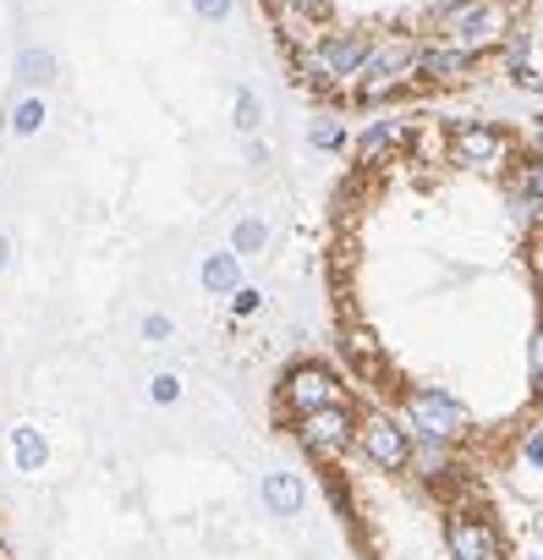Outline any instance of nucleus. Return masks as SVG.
I'll return each mask as SVG.
<instances>
[{
	"label": "nucleus",
	"instance_id": "nucleus-7",
	"mask_svg": "<svg viewBox=\"0 0 543 560\" xmlns=\"http://www.w3.org/2000/svg\"><path fill=\"white\" fill-rule=\"evenodd\" d=\"M450 154L461 165H499L510 154V138L499 127H488V121H467V127L450 132Z\"/></svg>",
	"mask_w": 543,
	"mask_h": 560
},
{
	"label": "nucleus",
	"instance_id": "nucleus-19",
	"mask_svg": "<svg viewBox=\"0 0 543 560\" xmlns=\"http://www.w3.org/2000/svg\"><path fill=\"white\" fill-rule=\"evenodd\" d=\"M275 12H281L286 28H308V23L330 18V0H275Z\"/></svg>",
	"mask_w": 543,
	"mask_h": 560
},
{
	"label": "nucleus",
	"instance_id": "nucleus-17",
	"mask_svg": "<svg viewBox=\"0 0 543 560\" xmlns=\"http://www.w3.org/2000/svg\"><path fill=\"white\" fill-rule=\"evenodd\" d=\"M406 467H423V478H428V483H439V478H450V472H456L450 445H439V440H412V462H406Z\"/></svg>",
	"mask_w": 543,
	"mask_h": 560
},
{
	"label": "nucleus",
	"instance_id": "nucleus-2",
	"mask_svg": "<svg viewBox=\"0 0 543 560\" xmlns=\"http://www.w3.org/2000/svg\"><path fill=\"white\" fill-rule=\"evenodd\" d=\"M406 418L417 429V440H439V445H461L467 434V407L450 396V390H434V385H417L406 390Z\"/></svg>",
	"mask_w": 543,
	"mask_h": 560
},
{
	"label": "nucleus",
	"instance_id": "nucleus-5",
	"mask_svg": "<svg viewBox=\"0 0 543 560\" xmlns=\"http://www.w3.org/2000/svg\"><path fill=\"white\" fill-rule=\"evenodd\" d=\"M357 445H363V456H368L379 472H401V467L412 462V429L396 423V418H385V412L357 418Z\"/></svg>",
	"mask_w": 543,
	"mask_h": 560
},
{
	"label": "nucleus",
	"instance_id": "nucleus-26",
	"mask_svg": "<svg viewBox=\"0 0 543 560\" xmlns=\"http://www.w3.org/2000/svg\"><path fill=\"white\" fill-rule=\"evenodd\" d=\"M258 308H263V292H258V287H247V280H241V287L231 292V314H236V319H252Z\"/></svg>",
	"mask_w": 543,
	"mask_h": 560
},
{
	"label": "nucleus",
	"instance_id": "nucleus-4",
	"mask_svg": "<svg viewBox=\"0 0 543 560\" xmlns=\"http://www.w3.org/2000/svg\"><path fill=\"white\" fill-rule=\"evenodd\" d=\"M335 401H346V396H341V380H335L324 363H292V369H286V380H281V407H286L292 418L319 412V407H335Z\"/></svg>",
	"mask_w": 543,
	"mask_h": 560
},
{
	"label": "nucleus",
	"instance_id": "nucleus-10",
	"mask_svg": "<svg viewBox=\"0 0 543 560\" xmlns=\"http://www.w3.org/2000/svg\"><path fill=\"white\" fill-rule=\"evenodd\" d=\"M467 72H472V50H461L456 39L423 45V56H417V83H461Z\"/></svg>",
	"mask_w": 543,
	"mask_h": 560
},
{
	"label": "nucleus",
	"instance_id": "nucleus-31",
	"mask_svg": "<svg viewBox=\"0 0 543 560\" xmlns=\"http://www.w3.org/2000/svg\"><path fill=\"white\" fill-rule=\"evenodd\" d=\"M461 7H472V0H439V7H434V12H439V18H456Z\"/></svg>",
	"mask_w": 543,
	"mask_h": 560
},
{
	"label": "nucleus",
	"instance_id": "nucleus-8",
	"mask_svg": "<svg viewBox=\"0 0 543 560\" xmlns=\"http://www.w3.org/2000/svg\"><path fill=\"white\" fill-rule=\"evenodd\" d=\"M445 544L456 560H499V533L483 516H450L445 522Z\"/></svg>",
	"mask_w": 543,
	"mask_h": 560
},
{
	"label": "nucleus",
	"instance_id": "nucleus-9",
	"mask_svg": "<svg viewBox=\"0 0 543 560\" xmlns=\"http://www.w3.org/2000/svg\"><path fill=\"white\" fill-rule=\"evenodd\" d=\"M258 500H263V511H269V516H303V505H308V483H303V472L275 467V472H263Z\"/></svg>",
	"mask_w": 543,
	"mask_h": 560
},
{
	"label": "nucleus",
	"instance_id": "nucleus-21",
	"mask_svg": "<svg viewBox=\"0 0 543 560\" xmlns=\"http://www.w3.org/2000/svg\"><path fill=\"white\" fill-rule=\"evenodd\" d=\"M308 149H319V154H335V149H346V127H341L335 116H319V121L308 127Z\"/></svg>",
	"mask_w": 543,
	"mask_h": 560
},
{
	"label": "nucleus",
	"instance_id": "nucleus-29",
	"mask_svg": "<svg viewBox=\"0 0 543 560\" xmlns=\"http://www.w3.org/2000/svg\"><path fill=\"white\" fill-rule=\"evenodd\" d=\"M516 89H527V94H543V72H538V67H516Z\"/></svg>",
	"mask_w": 543,
	"mask_h": 560
},
{
	"label": "nucleus",
	"instance_id": "nucleus-20",
	"mask_svg": "<svg viewBox=\"0 0 543 560\" xmlns=\"http://www.w3.org/2000/svg\"><path fill=\"white\" fill-rule=\"evenodd\" d=\"M510 192H521V198L543 203V154H527V160H516V171H510Z\"/></svg>",
	"mask_w": 543,
	"mask_h": 560
},
{
	"label": "nucleus",
	"instance_id": "nucleus-11",
	"mask_svg": "<svg viewBox=\"0 0 543 560\" xmlns=\"http://www.w3.org/2000/svg\"><path fill=\"white\" fill-rule=\"evenodd\" d=\"M406 138H412V121H406V116H385V121H374V127L357 138V160H363V165H379V160L396 154Z\"/></svg>",
	"mask_w": 543,
	"mask_h": 560
},
{
	"label": "nucleus",
	"instance_id": "nucleus-35",
	"mask_svg": "<svg viewBox=\"0 0 543 560\" xmlns=\"http://www.w3.org/2000/svg\"><path fill=\"white\" fill-rule=\"evenodd\" d=\"M532 560H543V555H532Z\"/></svg>",
	"mask_w": 543,
	"mask_h": 560
},
{
	"label": "nucleus",
	"instance_id": "nucleus-33",
	"mask_svg": "<svg viewBox=\"0 0 543 560\" xmlns=\"http://www.w3.org/2000/svg\"><path fill=\"white\" fill-rule=\"evenodd\" d=\"M532 132H538V138H543V110H538V116H532Z\"/></svg>",
	"mask_w": 543,
	"mask_h": 560
},
{
	"label": "nucleus",
	"instance_id": "nucleus-28",
	"mask_svg": "<svg viewBox=\"0 0 543 560\" xmlns=\"http://www.w3.org/2000/svg\"><path fill=\"white\" fill-rule=\"evenodd\" d=\"M527 369H532V380H543V325H538L532 341H527Z\"/></svg>",
	"mask_w": 543,
	"mask_h": 560
},
{
	"label": "nucleus",
	"instance_id": "nucleus-6",
	"mask_svg": "<svg viewBox=\"0 0 543 560\" xmlns=\"http://www.w3.org/2000/svg\"><path fill=\"white\" fill-rule=\"evenodd\" d=\"M505 28H510V18H505L499 0H472V7H461V12L450 18V39H456L461 50H472V56L488 50V45H499Z\"/></svg>",
	"mask_w": 543,
	"mask_h": 560
},
{
	"label": "nucleus",
	"instance_id": "nucleus-16",
	"mask_svg": "<svg viewBox=\"0 0 543 560\" xmlns=\"http://www.w3.org/2000/svg\"><path fill=\"white\" fill-rule=\"evenodd\" d=\"M45 121H50V105H45V94H23V100L7 110V127H12V138H39V132H45Z\"/></svg>",
	"mask_w": 543,
	"mask_h": 560
},
{
	"label": "nucleus",
	"instance_id": "nucleus-27",
	"mask_svg": "<svg viewBox=\"0 0 543 560\" xmlns=\"http://www.w3.org/2000/svg\"><path fill=\"white\" fill-rule=\"evenodd\" d=\"M241 160H247V171H269V143L252 132V138L241 143Z\"/></svg>",
	"mask_w": 543,
	"mask_h": 560
},
{
	"label": "nucleus",
	"instance_id": "nucleus-12",
	"mask_svg": "<svg viewBox=\"0 0 543 560\" xmlns=\"http://www.w3.org/2000/svg\"><path fill=\"white\" fill-rule=\"evenodd\" d=\"M12 78H17L28 94H45V89L61 78V61H56V50H45V45H23V50H17Z\"/></svg>",
	"mask_w": 543,
	"mask_h": 560
},
{
	"label": "nucleus",
	"instance_id": "nucleus-24",
	"mask_svg": "<svg viewBox=\"0 0 543 560\" xmlns=\"http://www.w3.org/2000/svg\"><path fill=\"white\" fill-rule=\"evenodd\" d=\"M149 401H154V407H176V401H181V374L160 369V374L149 380Z\"/></svg>",
	"mask_w": 543,
	"mask_h": 560
},
{
	"label": "nucleus",
	"instance_id": "nucleus-13",
	"mask_svg": "<svg viewBox=\"0 0 543 560\" xmlns=\"http://www.w3.org/2000/svg\"><path fill=\"white\" fill-rule=\"evenodd\" d=\"M12 462H17V472H28V478H39V472L50 467V440H45L39 423H12Z\"/></svg>",
	"mask_w": 543,
	"mask_h": 560
},
{
	"label": "nucleus",
	"instance_id": "nucleus-25",
	"mask_svg": "<svg viewBox=\"0 0 543 560\" xmlns=\"http://www.w3.org/2000/svg\"><path fill=\"white\" fill-rule=\"evenodd\" d=\"M192 18L198 23H231L236 18V0H192Z\"/></svg>",
	"mask_w": 543,
	"mask_h": 560
},
{
	"label": "nucleus",
	"instance_id": "nucleus-30",
	"mask_svg": "<svg viewBox=\"0 0 543 560\" xmlns=\"http://www.w3.org/2000/svg\"><path fill=\"white\" fill-rule=\"evenodd\" d=\"M521 456H527V467H538V472H543V429H538V434H527Z\"/></svg>",
	"mask_w": 543,
	"mask_h": 560
},
{
	"label": "nucleus",
	"instance_id": "nucleus-22",
	"mask_svg": "<svg viewBox=\"0 0 543 560\" xmlns=\"http://www.w3.org/2000/svg\"><path fill=\"white\" fill-rule=\"evenodd\" d=\"M341 347L352 352L357 369H374V363H379V341H374V330H363V325H352V330L341 336Z\"/></svg>",
	"mask_w": 543,
	"mask_h": 560
},
{
	"label": "nucleus",
	"instance_id": "nucleus-14",
	"mask_svg": "<svg viewBox=\"0 0 543 560\" xmlns=\"http://www.w3.org/2000/svg\"><path fill=\"white\" fill-rule=\"evenodd\" d=\"M198 280H203V292H209V298H231V292L241 287V258H236L231 247H220V253H203V264H198Z\"/></svg>",
	"mask_w": 543,
	"mask_h": 560
},
{
	"label": "nucleus",
	"instance_id": "nucleus-32",
	"mask_svg": "<svg viewBox=\"0 0 543 560\" xmlns=\"http://www.w3.org/2000/svg\"><path fill=\"white\" fill-rule=\"evenodd\" d=\"M0 269H12V236L0 231Z\"/></svg>",
	"mask_w": 543,
	"mask_h": 560
},
{
	"label": "nucleus",
	"instance_id": "nucleus-3",
	"mask_svg": "<svg viewBox=\"0 0 543 560\" xmlns=\"http://www.w3.org/2000/svg\"><path fill=\"white\" fill-rule=\"evenodd\" d=\"M297 440H303V451H314V456L335 462L341 451H352V445H357V412H352L346 401L319 407V412H303V418H297Z\"/></svg>",
	"mask_w": 543,
	"mask_h": 560
},
{
	"label": "nucleus",
	"instance_id": "nucleus-15",
	"mask_svg": "<svg viewBox=\"0 0 543 560\" xmlns=\"http://www.w3.org/2000/svg\"><path fill=\"white\" fill-rule=\"evenodd\" d=\"M269 236H275V231H269L263 214H241V220L231 225V253H236V258H258V253H269Z\"/></svg>",
	"mask_w": 543,
	"mask_h": 560
},
{
	"label": "nucleus",
	"instance_id": "nucleus-18",
	"mask_svg": "<svg viewBox=\"0 0 543 560\" xmlns=\"http://www.w3.org/2000/svg\"><path fill=\"white\" fill-rule=\"evenodd\" d=\"M231 121H236V132H241V138H252V132L263 127V100H258L247 83H241V89H236V100H231Z\"/></svg>",
	"mask_w": 543,
	"mask_h": 560
},
{
	"label": "nucleus",
	"instance_id": "nucleus-23",
	"mask_svg": "<svg viewBox=\"0 0 543 560\" xmlns=\"http://www.w3.org/2000/svg\"><path fill=\"white\" fill-rule=\"evenodd\" d=\"M138 336H143L149 347H165V341H176V319H170V314H143V319H138Z\"/></svg>",
	"mask_w": 543,
	"mask_h": 560
},
{
	"label": "nucleus",
	"instance_id": "nucleus-1",
	"mask_svg": "<svg viewBox=\"0 0 543 560\" xmlns=\"http://www.w3.org/2000/svg\"><path fill=\"white\" fill-rule=\"evenodd\" d=\"M368 50H374L368 34H324V39H314V45L297 56V67H303L308 83H357Z\"/></svg>",
	"mask_w": 543,
	"mask_h": 560
},
{
	"label": "nucleus",
	"instance_id": "nucleus-34",
	"mask_svg": "<svg viewBox=\"0 0 543 560\" xmlns=\"http://www.w3.org/2000/svg\"><path fill=\"white\" fill-rule=\"evenodd\" d=\"M0 560H12V549H7V544H0Z\"/></svg>",
	"mask_w": 543,
	"mask_h": 560
}]
</instances>
